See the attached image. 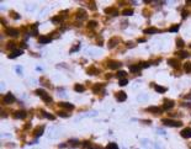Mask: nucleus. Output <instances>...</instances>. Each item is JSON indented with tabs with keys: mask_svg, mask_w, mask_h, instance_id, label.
<instances>
[{
	"mask_svg": "<svg viewBox=\"0 0 191 149\" xmlns=\"http://www.w3.org/2000/svg\"><path fill=\"white\" fill-rule=\"evenodd\" d=\"M162 122L165 126H170V127H180L183 123V122H179V121H173V120H169V118H163Z\"/></svg>",
	"mask_w": 191,
	"mask_h": 149,
	"instance_id": "1",
	"label": "nucleus"
},
{
	"mask_svg": "<svg viewBox=\"0 0 191 149\" xmlns=\"http://www.w3.org/2000/svg\"><path fill=\"white\" fill-rule=\"evenodd\" d=\"M36 94H37V95H40V96L43 99V100H45L46 102H48V103H50V102L52 101V97H51V96H48V95H47V92H46L45 90H43V89H37V90H36Z\"/></svg>",
	"mask_w": 191,
	"mask_h": 149,
	"instance_id": "2",
	"label": "nucleus"
},
{
	"mask_svg": "<svg viewBox=\"0 0 191 149\" xmlns=\"http://www.w3.org/2000/svg\"><path fill=\"white\" fill-rule=\"evenodd\" d=\"M3 102H4V103H12V102H15V97H14V95H12L11 92L6 94V95L4 96V99H3Z\"/></svg>",
	"mask_w": 191,
	"mask_h": 149,
	"instance_id": "3",
	"label": "nucleus"
},
{
	"mask_svg": "<svg viewBox=\"0 0 191 149\" xmlns=\"http://www.w3.org/2000/svg\"><path fill=\"white\" fill-rule=\"evenodd\" d=\"M5 32H6L9 36H11V37H17L19 36V31L16 29H12V27H8Z\"/></svg>",
	"mask_w": 191,
	"mask_h": 149,
	"instance_id": "4",
	"label": "nucleus"
},
{
	"mask_svg": "<svg viewBox=\"0 0 191 149\" xmlns=\"http://www.w3.org/2000/svg\"><path fill=\"white\" fill-rule=\"evenodd\" d=\"M86 17H88V14H86L84 10L79 9L78 11H76V19H78V20H85Z\"/></svg>",
	"mask_w": 191,
	"mask_h": 149,
	"instance_id": "5",
	"label": "nucleus"
},
{
	"mask_svg": "<svg viewBox=\"0 0 191 149\" xmlns=\"http://www.w3.org/2000/svg\"><path fill=\"white\" fill-rule=\"evenodd\" d=\"M168 63H169V65H171V67H173V68H175V69H178V68L180 67L179 60H178V59H174V58L168 59Z\"/></svg>",
	"mask_w": 191,
	"mask_h": 149,
	"instance_id": "6",
	"label": "nucleus"
},
{
	"mask_svg": "<svg viewBox=\"0 0 191 149\" xmlns=\"http://www.w3.org/2000/svg\"><path fill=\"white\" fill-rule=\"evenodd\" d=\"M121 65H122V63L116 62V60H113V62H108V68H110V69H118Z\"/></svg>",
	"mask_w": 191,
	"mask_h": 149,
	"instance_id": "7",
	"label": "nucleus"
},
{
	"mask_svg": "<svg viewBox=\"0 0 191 149\" xmlns=\"http://www.w3.org/2000/svg\"><path fill=\"white\" fill-rule=\"evenodd\" d=\"M14 117L17 118V120H21V118H25L26 117V112L22 111V110H20V111H16L14 113Z\"/></svg>",
	"mask_w": 191,
	"mask_h": 149,
	"instance_id": "8",
	"label": "nucleus"
},
{
	"mask_svg": "<svg viewBox=\"0 0 191 149\" xmlns=\"http://www.w3.org/2000/svg\"><path fill=\"white\" fill-rule=\"evenodd\" d=\"M52 41V38L50 36H42L40 37V40H38V42L41 43V45H46V43H50Z\"/></svg>",
	"mask_w": 191,
	"mask_h": 149,
	"instance_id": "9",
	"label": "nucleus"
},
{
	"mask_svg": "<svg viewBox=\"0 0 191 149\" xmlns=\"http://www.w3.org/2000/svg\"><path fill=\"white\" fill-rule=\"evenodd\" d=\"M105 12L108 14V15H112V16H117L118 15L117 9H115V8H107V9H105Z\"/></svg>",
	"mask_w": 191,
	"mask_h": 149,
	"instance_id": "10",
	"label": "nucleus"
},
{
	"mask_svg": "<svg viewBox=\"0 0 191 149\" xmlns=\"http://www.w3.org/2000/svg\"><path fill=\"white\" fill-rule=\"evenodd\" d=\"M174 106V101H170V100H165L164 101V105H163V110H170L171 107Z\"/></svg>",
	"mask_w": 191,
	"mask_h": 149,
	"instance_id": "11",
	"label": "nucleus"
},
{
	"mask_svg": "<svg viewBox=\"0 0 191 149\" xmlns=\"http://www.w3.org/2000/svg\"><path fill=\"white\" fill-rule=\"evenodd\" d=\"M86 73H88L89 75H97V74L100 73V70H99V69H96L95 67H90V68H88Z\"/></svg>",
	"mask_w": 191,
	"mask_h": 149,
	"instance_id": "12",
	"label": "nucleus"
},
{
	"mask_svg": "<svg viewBox=\"0 0 191 149\" xmlns=\"http://www.w3.org/2000/svg\"><path fill=\"white\" fill-rule=\"evenodd\" d=\"M181 136L184 138H191V128L189 127V128H184L181 131Z\"/></svg>",
	"mask_w": 191,
	"mask_h": 149,
	"instance_id": "13",
	"label": "nucleus"
},
{
	"mask_svg": "<svg viewBox=\"0 0 191 149\" xmlns=\"http://www.w3.org/2000/svg\"><path fill=\"white\" fill-rule=\"evenodd\" d=\"M118 42H120V38L118 37H113V38H111V40H110V42H108V47H110V48L116 47Z\"/></svg>",
	"mask_w": 191,
	"mask_h": 149,
	"instance_id": "14",
	"label": "nucleus"
},
{
	"mask_svg": "<svg viewBox=\"0 0 191 149\" xmlns=\"http://www.w3.org/2000/svg\"><path fill=\"white\" fill-rule=\"evenodd\" d=\"M162 110H163V108H160V107L150 106V107L147 108V111H148V112H153V113H159V112H162Z\"/></svg>",
	"mask_w": 191,
	"mask_h": 149,
	"instance_id": "15",
	"label": "nucleus"
},
{
	"mask_svg": "<svg viewBox=\"0 0 191 149\" xmlns=\"http://www.w3.org/2000/svg\"><path fill=\"white\" fill-rule=\"evenodd\" d=\"M59 106L63 107V108H68V110H73L74 108V105L69 103V102H59Z\"/></svg>",
	"mask_w": 191,
	"mask_h": 149,
	"instance_id": "16",
	"label": "nucleus"
},
{
	"mask_svg": "<svg viewBox=\"0 0 191 149\" xmlns=\"http://www.w3.org/2000/svg\"><path fill=\"white\" fill-rule=\"evenodd\" d=\"M43 131H45V126H40V127H37V128L35 129V136H36V137H40V136L43 133Z\"/></svg>",
	"mask_w": 191,
	"mask_h": 149,
	"instance_id": "17",
	"label": "nucleus"
},
{
	"mask_svg": "<svg viewBox=\"0 0 191 149\" xmlns=\"http://www.w3.org/2000/svg\"><path fill=\"white\" fill-rule=\"evenodd\" d=\"M143 32H144V33H147V35H150V33H158L159 31H158L155 27H149V29H145Z\"/></svg>",
	"mask_w": 191,
	"mask_h": 149,
	"instance_id": "18",
	"label": "nucleus"
},
{
	"mask_svg": "<svg viewBox=\"0 0 191 149\" xmlns=\"http://www.w3.org/2000/svg\"><path fill=\"white\" fill-rule=\"evenodd\" d=\"M127 99V95L125 92H120V94H117V101H120V102H122V101H125Z\"/></svg>",
	"mask_w": 191,
	"mask_h": 149,
	"instance_id": "19",
	"label": "nucleus"
},
{
	"mask_svg": "<svg viewBox=\"0 0 191 149\" xmlns=\"http://www.w3.org/2000/svg\"><path fill=\"white\" fill-rule=\"evenodd\" d=\"M21 53H22V49H17V51H14L12 54H9V58H16L21 56Z\"/></svg>",
	"mask_w": 191,
	"mask_h": 149,
	"instance_id": "20",
	"label": "nucleus"
},
{
	"mask_svg": "<svg viewBox=\"0 0 191 149\" xmlns=\"http://www.w3.org/2000/svg\"><path fill=\"white\" fill-rule=\"evenodd\" d=\"M74 90H75L76 92H83V91L85 90V87L81 85V84H75V85H74Z\"/></svg>",
	"mask_w": 191,
	"mask_h": 149,
	"instance_id": "21",
	"label": "nucleus"
},
{
	"mask_svg": "<svg viewBox=\"0 0 191 149\" xmlns=\"http://www.w3.org/2000/svg\"><path fill=\"white\" fill-rule=\"evenodd\" d=\"M154 89H155L157 92H160V94H163V92H165V91H166V87H164V86H159V85H154Z\"/></svg>",
	"mask_w": 191,
	"mask_h": 149,
	"instance_id": "22",
	"label": "nucleus"
},
{
	"mask_svg": "<svg viewBox=\"0 0 191 149\" xmlns=\"http://www.w3.org/2000/svg\"><path fill=\"white\" fill-rule=\"evenodd\" d=\"M129 70L132 71V73H138V71L141 70V65H131Z\"/></svg>",
	"mask_w": 191,
	"mask_h": 149,
	"instance_id": "23",
	"label": "nucleus"
},
{
	"mask_svg": "<svg viewBox=\"0 0 191 149\" xmlns=\"http://www.w3.org/2000/svg\"><path fill=\"white\" fill-rule=\"evenodd\" d=\"M178 56L179 57H181V58H187L190 54L186 52V51H180V52H178Z\"/></svg>",
	"mask_w": 191,
	"mask_h": 149,
	"instance_id": "24",
	"label": "nucleus"
},
{
	"mask_svg": "<svg viewBox=\"0 0 191 149\" xmlns=\"http://www.w3.org/2000/svg\"><path fill=\"white\" fill-rule=\"evenodd\" d=\"M133 14V10L132 9H126V10H123L122 11V15H126V16H129V15H132Z\"/></svg>",
	"mask_w": 191,
	"mask_h": 149,
	"instance_id": "25",
	"label": "nucleus"
},
{
	"mask_svg": "<svg viewBox=\"0 0 191 149\" xmlns=\"http://www.w3.org/2000/svg\"><path fill=\"white\" fill-rule=\"evenodd\" d=\"M96 26H97L96 21H89V22H88V27H89V29H95Z\"/></svg>",
	"mask_w": 191,
	"mask_h": 149,
	"instance_id": "26",
	"label": "nucleus"
},
{
	"mask_svg": "<svg viewBox=\"0 0 191 149\" xmlns=\"http://www.w3.org/2000/svg\"><path fill=\"white\" fill-rule=\"evenodd\" d=\"M106 149H118V147H117L116 143H108Z\"/></svg>",
	"mask_w": 191,
	"mask_h": 149,
	"instance_id": "27",
	"label": "nucleus"
},
{
	"mask_svg": "<svg viewBox=\"0 0 191 149\" xmlns=\"http://www.w3.org/2000/svg\"><path fill=\"white\" fill-rule=\"evenodd\" d=\"M184 69H185V71H187V73H191V63H185Z\"/></svg>",
	"mask_w": 191,
	"mask_h": 149,
	"instance_id": "28",
	"label": "nucleus"
},
{
	"mask_svg": "<svg viewBox=\"0 0 191 149\" xmlns=\"http://www.w3.org/2000/svg\"><path fill=\"white\" fill-rule=\"evenodd\" d=\"M184 45H185V43H184V41L181 40V38H176V46L180 48V47H184Z\"/></svg>",
	"mask_w": 191,
	"mask_h": 149,
	"instance_id": "29",
	"label": "nucleus"
},
{
	"mask_svg": "<svg viewBox=\"0 0 191 149\" xmlns=\"http://www.w3.org/2000/svg\"><path fill=\"white\" fill-rule=\"evenodd\" d=\"M117 76L120 79H122V78H125L126 76V71H123V70H120L118 73H117Z\"/></svg>",
	"mask_w": 191,
	"mask_h": 149,
	"instance_id": "30",
	"label": "nucleus"
},
{
	"mask_svg": "<svg viewBox=\"0 0 191 149\" xmlns=\"http://www.w3.org/2000/svg\"><path fill=\"white\" fill-rule=\"evenodd\" d=\"M45 117H47V118H50V120H54V116L53 115H50L48 112H46V111H43V113H42Z\"/></svg>",
	"mask_w": 191,
	"mask_h": 149,
	"instance_id": "31",
	"label": "nucleus"
},
{
	"mask_svg": "<svg viewBox=\"0 0 191 149\" xmlns=\"http://www.w3.org/2000/svg\"><path fill=\"white\" fill-rule=\"evenodd\" d=\"M83 148H89V149H91L92 145H91L90 142H83Z\"/></svg>",
	"mask_w": 191,
	"mask_h": 149,
	"instance_id": "32",
	"label": "nucleus"
},
{
	"mask_svg": "<svg viewBox=\"0 0 191 149\" xmlns=\"http://www.w3.org/2000/svg\"><path fill=\"white\" fill-rule=\"evenodd\" d=\"M101 87H102L101 84H97V85H95L94 87H92V91H94V92H97V91H99V90L101 89Z\"/></svg>",
	"mask_w": 191,
	"mask_h": 149,
	"instance_id": "33",
	"label": "nucleus"
},
{
	"mask_svg": "<svg viewBox=\"0 0 191 149\" xmlns=\"http://www.w3.org/2000/svg\"><path fill=\"white\" fill-rule=\"evenodd\" d=\"M127 83H128V80H127V79H121V80H120V83H118V84H120V86H125V85H127Z\"/></svg>",
	"mask_w": 191,
	"mask_h": 149,
	"instance_id": "34",
	"label": "nucleus"
},
{
	"mask_svg": "<svg viewBox=\"0 0 191 149\" xmlns=\"http://www.w3.org/2000/svg\"><path fill=\"white\" fill-rule=\"evenodd\" d=\"M62 21V16H56V17H52V22H59Z\"/></svg>",
	"mask_w": 191,
	"mask_h": 149,
	"instance_id": "35",
	"label": "nucleus"
},
{
	"mask_svg": "<svg viewBox=\"0 0 191 149\" xmlns=\"http://www.w3.org/2000/svg\"><path fill=\"white\" fill-rule=\"evenodd\" d=\"M58 116H61V117H69V113H65L63 111H58Z\"/></svg>",
	"mask_w": 191,
	"mask_h": 149,
	"instance_id": "36",
	"label": "nucleus"
},
{
	"mask_svg": "<svg viewBox=\"0 0 191 149\" xmlns=\"http://www.w3.org/2000/svg\"><path fill=\"white\" fill-rule=\"evenodd\" d=\"M6 47H8L9 49H12V48H15V42H9Z\"/></svg>",
	"mask_w": 191,
	"mask_h": 149,
	"instance_id": "37",
	"label": "nucleus"
},
{
	"mask_svg": "<svg viewBox=\"0 0 191 149\" xmlns=\"http://www.w3.org/2000/svg\"><path fill=\"white\" fill-rule=\"evenodd\" d=\"M178 30H179V26H173V27L169 29V31H170V32H176Z\"/></svg>",
	"mask_w": 191,
	"mask_h": 149,
	"instance_id": "38",
	"label": "nucleus"
},
{
	"mask_svg": "<svg viewBox=\"0 0 191 149\" xmlns=\"http://www.w3.org/2000/svg\"><path fill=\"white\" fill-rule=\"evenodd\" d=\"M70 142V144H72L73 147H76V145H79V143H78V141L76 139H74V141H69Z\"/></svg>",
	"mask_w": 191,
	"mask_h": 149,
	"instance_id": "39",
	"label": "nucleus"
},
{
	"mask_svg": "<svg viewBox=\"0 0 191 149\" xmlns=\"http://www.w3.org/2000/svg\"><path fill=\"white\" fill-rule=\"evenodd\" d=\"M143 67V68H147V67H149V63L148 62H144V64H141V68Z\"/></svg>",
	"mask_w": 191,
	"mask_h": 149,
	"instance_id": "40",
	"label": "nucleus"
},
{
	"mask_svg": "<svg viewBox=\"0 0 191 149\" xmlns=\"http://www.w3.org/2000/svg\"><path fill=\"white\" fill-rule=\"evenodd\" d=\"M11 16H12V17H15V19H20V16L16 15V12H11Z\"/></svg>",
	"mask_w": 191,
	"mask_h": 149,
	"instance_id": "41",
	"label": "nucleus"
},
{
	"mask_svg": "<svg viewBox=\"0 0 191 149\" xmlns=\"http://www.w3.org/2000/svg\"><path fill=\"white\" fill-rule=\"evenodd\" d=\"M136 45H133L132 42H127V47H134Z\"/></svg>",
	"mask_w": 191,
	"mask_h": 149,
	"instance_id": "42",
	"label": "nucleus"
},
{
	"mask_svg": "<svg viewBox=\"0 0 191 149\" xmlns=\"http://www.w3.org/2000/svg\"><path fill=\"white\" fill-rule=\"evenodd\" d=\"M187 11H186V10H184V11H183V16H184V17H186V16H187Z\"/></svg>",
	"mask_w": 191,
	"mask_h": 149,
	"instance_id": "43",
	"label": "nucleus"
},
{
	"mask_svg": "<svg viewBox=\"0 0 191 149\" xmlns=\"http://www.w3.org/2000/svg\"><path fill=\"white\" fill-rule=\"evenodd\" d=\"M90 8L95 10V9H96V6H95V3H91V5H90Z\"/></svg>",
	"mask_w": 191,
	"mask_h": 149,
	"instance_id": "44",
	"label": "nucleus"
},
{
	"mask_svg": "<svg viewBox=\"0 0 191 149\" xmlns=\"http://www.w3.org/2000/svg\"><path fill=\"white\" fill-rule=\"evenodd\" d=\"M138 42H145V40H144V38H139Z\"/></svg>",
	"mask_w": 191,
	"mask_h": 149,
	"instance_id": "45",
	"label": "nucleus"
}]
</instances>
